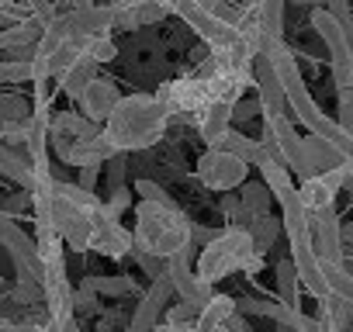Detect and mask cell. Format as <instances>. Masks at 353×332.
<instances>
[{
  "label": "cell",
  "instance_id": "cell-21",
  "mask_svg": "<svg viewBox=\"0 0 353 332\" xmlns=\"http://www.w3.org/2000/svg\"><path fill=\"white\" fill-rule=\"evenodd\" d=\"M0 118L4 121H25L28 118V104L21 97H0Z\"/></svg>",
  "mask_w": 353,
  "mask_h": 332
},
{
  "label": "cell",
  "instance_id": "cell-6",
  "mask_svg": "<svg viewBox=\"0 0 353 332\" xmlns=\"http://www.w3.org/2000/svg\"><path fill=\"white\" fill-rule=\"evenodd\" d=\"M246 170H250V163H243L236 152L219 149V145H212V152H205L201 163H198V174H201L205 187H212V191H232V187H239L246 180Z\"/></svg>",
  "mask_w": 353,
  "mask_h": 332
},
{
  "label": "cell",
  "instance_id": "cell-13",
  "mask_svg": "<svg viewBox=\"0 0 353 332\" xmlns=\"http://www.w3.org/2000/svg\"><path fill=\"white\" fill-rule=\"evenodd\" d=\"M232 114H236V104H232V101H212V104L205 107V114H201L194 125H198L201 138H205L208 145H215V142L225 135V128H229Z\"/></svg>",
  "mask_w": 353,
  "mask_h": 332
},
{
  "label": "cell",
  "instance_id": "cell-14",
  "mask_svg": "<svg viewBox=\"0 0 353 332\" xmlns=\"http://www.w3.org/2000/svg\"><path fill=\"white\" fill-rule=\"evenodd\" d=\"M353 322V301L343 298L339 291H329L319 298V325L322 329H346Z\"/></svg>",
  "mask_w": 353,
  "mask_h": 332
},
{
  "label": "cell",
  "instance_id": "cell-5",
  "mask_svg": "<svg viewBox=\"0 0 353 332\" xmlns=\"http://www.w3.org/2000/svg\"><path fill=\"white\" fill-rule=\"evenodd\" d=\"M156 97L166 104L170 114H184V118H191V121H198V118L205 114V107L215 101V97H212V87H208V80H205L201 73H191V76H181V80L163 83Z\"/></svg>",
  "mask_w": 353,
  "mask_h": 332
},
{
  "label": "cell",
  "instance_id": "cell-12",
  "mask_svg": "<svg viewBox=\"0 0 353 332\" xmlns=\"http://www.w3.org/2000/svg\"><path fill=\"white\" fill-rule=\"evenodd\" d=\"M170 294H173L170 277H166V273H163V277H152L149 294L142 298V304H139V311H135V318H132V329H149V325H156V315L166 308Z\"/></svg>",
  "mask_w": 353,
  "mask_h": 332
},
{
  "label": "cell",
  "instance_id": "cell-22",
  "mask_svg": "<svg viewBox=\"0 0 353 332\" xmlns=\"http://www.w3.org/2000/svg\"><path fill=\"white\" fill-rule=\"evenodd\" d=\"M339 118H343V128L353 132V87L339 90Z\"/></svg>",
  "mask_w": 353,
  "mask_h": 332
},
{
  "label": "cell",
  "instance_id": "cell-3",
  "mask_svg": "<svg viewBox=\"0 0 353 332\" xmlns=\"http://www.w3.org/2000/svg\"><path fill=\"white\" fill-rule=\"evenodd\" d=\"M263 267V253L253 246V236L250 229L243 225H225L215 232L212 242H205L201 249V260H198V277L205 284H215L236 270L243 273H256Z\"/></svg>",
  "mask_w": 353,
  "mask_h": 332
},
{
  "label": "cell",
  "instance_id": "cell-23",
  "mask_svg": "<svg viewBox=\"0 0 353 332\" xmlns=\"http://www.w3.org/2000/svg\"><path fill=\"white\" fill-rule=\"evenodd\" d=\"M135 191H139L142 198H152V201H170V194H166L159 184H152V180H139V184H135Z\"/></svg>",
  "mask_w": 353,
  "mask_h": 332
},
{
  "label": "cell",
  "instance_id": "cell-18",
  "mask_svg": "<svg viewBox=\"0 0 353 332\" xmlns=\"http://www.w3.org/2000/svg\"><path fill=\"white\" fill-rule=\"evenodd\" d=\"M277 291H281L284 304L298 308V267H294V260H281L277 263Z\"/></svg>",
  "mask_w": 353,
  "mask_h": 332
},
{
  "label": "cell",
  "instance_id": "cell-20",
  "mask_svg": "<svg viewBox=\"0 0 353 332\" xmlns=\"http://www.w3.org/2000/svg\"><path fill=\"white\" fill-rule=\"evenodd\" d=\"M83 284L94 287L97 294H125V291H135V280H132V277H87Z\"/></svg>",
  "mask_w": 353,
  "mask_h": 332
},
{
  "label": "cell",
  "instance_id": "cell-15",
  "mask_svg": "<svg viewBox=\"0 0 353 332\" xmlns=\"http://www.w3.org/2000/svg\"><path fill=\"white\" fill-rule=\"evenodd\" d=\"M97 66H101L97 59H90L87 52H80V56H77V59H73V63H70V66L59 73L63 90H66L70 97H80V94H83V87H87L94 76H97Z\"/></svg>",
  "mask_w": 353,
  "mask_h": 332
},
{
  "label": "cell",
  "instance_id": "cell-4",
  "mask_svg": "<svg viewBox=\"0 0 353 332\" xmlns=\"http://www.w3.org/2000/svg\"><path fill=\"white\" fill-rule=\"evenodd\" d=\"M312 28L325 39V45L332 52V80H336V87L339 90L353 87V35L336 21L332 11H322V8L312 11Z\"/></svg>",
  "mask_w": 353,
  "mask_h": 332
},
{
  "label": "cell",
  "instance_id": "cell-26",
  "mask_svg": "<svg viewBox=\"0 0 353 332\" xmlns=\"http://www.w3.org/2000/svg\"><path fill=\"white\" fill-rule=\"evenodd\" d=\"M298 8H312V4H325V0H294Z\"/></svg>",
  "mask_w": 353,
  "mask_h": 332
},
{
  "label": "cell",
  "instance_id": "cell-7",
  "mask_svg": "<svg viewBox=\"0 0 353 332\" xmlns=\"http://www.w3.org/2000/svg\"><path fill=\"white\" fill-rule=\"evenodd\" d=\"M346 180H350L346 163L329 166V170H319V174H312V177L301 180L298 198H301V205H305L312 215H315V211H325V208H332V201H336V194H339V187H343Z\"/></svg>",
  "mask_w": 353,
  "mask_h": 332
},
{
  "label": "cell",
  "instance_id": "cell-11",
  "mask_svg": "<svg viewBox=\"0 0 353 332\" xmlns=\"http://www.w3.org/2000/svg\"><path fill=\"white\" fill-rule=\"evenodd\" d=\"M118 87L111 83V80H101V76H94L87 87H83V94L77 97L80 101V111L87 114V118H94V121H104L108 114H111V107L118 104Z\"/></svg>",
  "mask_w": 353,
  "mask_h": 332
},
{
  "label": "cell",
  "instance_id": "cell-1",
  "mask_svg": "<svg viewBox=\"0 0 353 332\" xmlns=\"http://www.w3.org/2000/svg\"><path fill=\"white\" fill-rule=\"evenodd\" d=\"M166 104L159 97H118V104L111 107V114L104 118V138L118 149V152H132V149H149L159 142L163 128H166Z\"/></svg>",
  "mask_w": 353,
  "mask_h": 332
},
{
  "label": "cell",
  "instance_id": "cell-25",
  "mask_svg": "<svg viewBox=\"0 0 353 332\" xmlns=\"http://www.w3.org/2000/svg\"><path fill=\"white\" fill-rule=\"evenodd\" d=\"M236 311H239V308H236ZM236 311H232V315L225 318V325H222V329H236V332H250V322H246V318H236Z\"/></svg>",
  "mask_w": 353,
  "mask_h": 332
},
{
  "label": "cell",
  "instance_id": "cell-16",
  "mask_svg": "<svg viewBox=\"0 0 353 332\" xmlns=\"http://www.w3.org/2000/svg\"><path fill=\"white\" fill-rule=\"evenodd\" d=\"M232 311H236V301H232L229 294H212V298L205 301V308L198 311L194 329H222Z\"/></svg>",
  "mask_w": 353,
  "mask_h": 332
},
{
  "label": "cell",
  "instance_id": "cell-19",
  "mask_svg": "<svg viewBox=\"0 0 353 332\" xmlns=\"http://www.w3.org/2000/svg\"><path fill=\"white\" fill-rule=\"evenodd\" d=\"M239 198H243V205L250 208V211H270V198H274V191L267 194V187L263 184H239Z\"/></svg>",
  "mask_w": 353,
  "mask_h": 332
},
{
  "label": "cell",
  "instance_id": "cell-10",
  "mask_svg": "<svg viewBox=\"0 0 353 332\" xmlns=\"http://www.w3.org/2000/svg\"><path fill=\"white\" fill-rule=\"evenodd\" d=\"M253 83L260 87V104L267 114H281L284 104H288V94H284V83L277 76V70L270 66L267 56H253Z\"/></svg>",
  "mask_w": 353,
  "mask_h": 332
},
{
  "label": "cell",
  "instance_id": "cell-8",
  "mask_svg": "<svg viewBox=\"0 0 353 332\" xmlns=\"http://www.w3.org/2000/svg\"><path fill=\"white\" fill-rule=\"evenodd\" d=\"M166 277H170L173 291L181 294L188 304H194L198 311H201V308H205V301L212 298V284H205V280L191 270V253H188V249L173 253V256L166 260Z\"/></svg>",
  "mask_w": 353,
  "mask_h": 332
},
{
  "label": "cell",
  "instance_id": "cell-24",
  "mask_svg": "<svg viewBox=\"0 0 353 332\" xmlns=\"http://www.w3.org/2000/svg\"><path fill=\"white\" fill-rule=\"evenodd\" d=\"M97 170H101V163H87L83 166V174H80V187L94 191V180H97Z\"/></svg>",
  "mask_w": 353,
  "mask_h": 332
},
{
  "label": "cell",
  "instance_id": "cell-17",
  "mask_svg": "<svg viewBox=\"0 0 353 332\" xmlns=\"http://www.w3.org/2000/svg\"><path fill=\"white\" fill-rule=\"evenodd\" d=\"M250 236H253V246L260 249V253H267L270 246H274V239H277V232L284 229V222L281 218H274L270 211H256L253 218H250Z\"/></svg>",
  "mask_w": 353,
  "mask_h": 332
},
{
  "label": "cell",
  "instance_id": "cell-9",
  "mask_svg": "<svg viewBox=\"0 0 353 332\" xmlns=\"http://www.w3.org/2000/svg\"><path fill=\"white\" fill-rule=\"evenodd\" d=\"M339 236H343V225L332 215V208L312 215V246H315L322 263H343V239Z\"/></svg>",
  "mask_w": 353,
  "mask_h": 332
},
{
  "label": "cell",
  "instance_id": "cell-2",
  "mask_svg": "<svg viewBox=\"0 0 353 332\" xmlns=\"http://www.w3.org/2000/svg\"><path fill=\"white\" fill-rule=\"evenodd\" d=\"M135 246L166 260L181 249H191V218L173 201L142 198L135 208Z\"/></svg>",
  "mask_w": 353,
  "mask_h": 332
}]
</instances>
